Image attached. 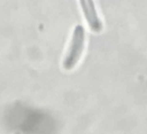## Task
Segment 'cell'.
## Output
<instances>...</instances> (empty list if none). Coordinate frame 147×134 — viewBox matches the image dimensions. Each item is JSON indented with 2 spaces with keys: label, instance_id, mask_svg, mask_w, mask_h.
<instances>
[{
  "label": "cell",
  "instance_id": "1",
  "mask_svg": "<svg viewBox=\"0 0 147 134\" xmlns=\"http://www.w3.org/2000/svg\"><path fill=\"white\" fill-rule=\"evenodd\" d=\"M85 30L83 25L78 24L73 30L71 43L67 53L63 61V68L65 71L72 70L81 59L84 48Z\"/></svg>",
  "mask_w": 147,
  "mask_h": 134
},
{
  "label": "cell",
  "instance_id": "2",
  "mask_svg": "<svg viewBox=\"0 0 147 134\" xmlns=\"http://www.w3.org/2000/svg\"><path fill=\"white\" fill-rule=\"evenodd\" d=\"M79 3L90 30L94 33H100L103 25L97 15L94 0H79Z\"/></svg>",
  "mask_w": 147,
  "mask_h": 134
}]
</instances>
